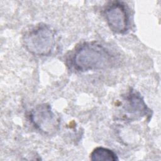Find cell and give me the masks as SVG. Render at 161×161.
<instances>
[{"mask_svg":"<svg viewBox=\"0 0 161 161\" xmlns=\"http://www.w3.org/2000/svg\"><path fill=\"white\" fill-rule=\"evenodd\" d=\"M56 35L49 25L40 24L28 31L23 37V45L33 55H49L55 45Z\"/></svg>","mask_w":161,"mask_h":161,"instance_id":"obj_2","label":"cell"},{"mask_svg":"<svg viewBox=\"0 0 161 161\" xmlns=\"http://www.w3.org/2000/svg\"><path fill=\"white\" fill-rule=\"evenodd\" d=\"M90 159L92 161H116L118 158L113 150L103 147L94 148L90 155Z\"/></svg>","mask_w":161,"mask_h":161,"instance_id":"obj_6","label":"cell"},{"mask_svg":"<svg viewBox=\"0 0 161 161\" xmlns=\"http://www.w3.org/2000/svg\"><path fill=\"white\" fill-rule=\"evenodd\" d=\"M123 110L124 117L130 121L150 116L151 112L140 93L132 89L124 97Z\"/></svg>","mask_w":161,"mask_h":161,"instance_id":"obj_5","label":"cell"},{"mask_svg":"<svg viewBox=\"0 0 161 161\" xmlns=\"http://www.w3.org/2000/svg\"><path fill=\"white\" fill-rule=\"evenodd\" d=\"M104 14L110 30L116 34L125 33L129 28V14L125 4L113 1L108 5Z\"/></svg>","mask_w":161,"mask_h":161,"instance_id":"obj_4","label":"cell"},{"mask_svg":"<svg viewBox=\"0 0 161 161\" xmlns=\"http://www.w3.org/2000/svg\"><path fill=\"white\" fill-rule=\"evenodd\" d=\"M113 60V56L104 46L92 41L79 45L69 61L72 69L83 72L106 69L111 65Z\"/></svg>","mask_w":161,"mask_h":161,"instance_id":"obj_1","label":"cell"},{"mask_svg":"<svg viewBox=\"0 0 161 161\" xmlns=\"http://www.w3.org/2000/svg\"><path fill=\"white\" fill-rule=\"evenodd\" d=\"M29 117L35 128L45 135H53L59 128L60 121L48 104L36 106L31 109Z\"/></svg>","mask_w":161,"mask_h":161,"instance_id":"obj_3","label":"cell"}]
</instances>
